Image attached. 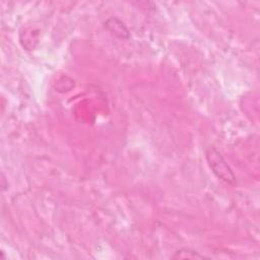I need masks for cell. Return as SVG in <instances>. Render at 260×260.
<instances>
[{
    "label": "cell",
    "instance_id": "6da1fadb",
    "mask_svg": "<svg viewBox=\"0 0 260 260\" xmlns=\"http://www.w3.org/2000/svg\"><path fill=\"white\" fill-rule=\"evenodd\" d=\"M206 159L208 162V165L214 175L222 180L224 182L230 184V185H236L237 179L235 174L233 173L232 169L220 155V153L213 146H209L206 151Z\"/></svg>",
    "mask_w": 260,
    "mask_h": 260
},
{
    "label": "cell",
    "instance_id": "7a4b0ae2",
    "mask_svg": "<svg viewBox=\"0 0 260 260\" xmlns=\"http://www.w3.org/2000/svg\"><path fill=\"white\" fill-rule=\"evenodd\" d=\"M105 25L111 33L119 37L121 39H126L129 37V32L127 28L118 19H109Z\"/></svg>",
    "mask_w": 260,
    "mask_h": 260
},
{
    "label": "cell",
    "instance_id": "3957f363",
    "mask_svg": "<svg viewBox=\"0 0 260 260\" xmlns=\"http://www.w3.org/2000/svg\"><path fill=\"white\" fill-rule=\"evenodd\" d=\"M174 259H178V258H181V259H185V258H190V259H196V258H199V259H202L203 256L199 255L198 253L194 252V251H190V250H180L176 253V255L173 257Z\"/></svg>",
    "mask_w": 260,
    "mask_h": 260
}]
</instances>
